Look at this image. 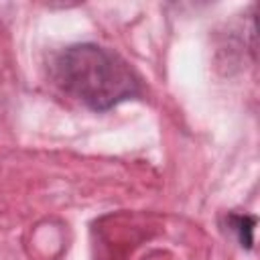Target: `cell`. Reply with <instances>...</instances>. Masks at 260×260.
Returning <instances> with one entry per match:
<instances>
[{
	"label": "cell",
	"mask_w": 260,
	"mask_h": 260,
	"mask_svg": "<svg viewBox=\"0 0 260 260\" xmlns=\"http://www.w3.org/2000/svg\"><path fill=\"white\" fill-rule=\"evenodd\" d=\"M55 75L67 93L98 112L138 93L130 67L114 51L93 43L67 47L55 61Z\"/></svg>",
	"instance_id": "6da1fadb"
},
{
	"label": "cell",
	"mask_w": 260,
	"mask_h": 260,
	"mask_svg": "<svg viewBox=\"0 0 260 260\" xmlns=\"http://www.w3.org/2000/svg\"><path fill=\"white\" fill-rule=\"evenodd\" d=\"M230 223L232 230L238 234V240L244 248H252L254 244V225H256V217L252 215H230Z\"/></svg>",
	"instance_id": "7a4b0ae2"
}]
</instances>
